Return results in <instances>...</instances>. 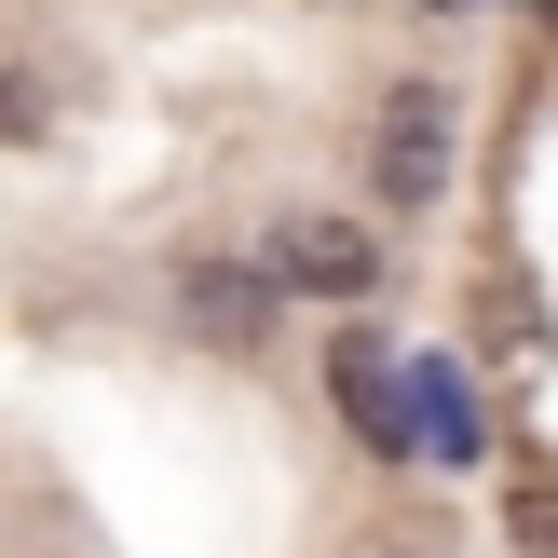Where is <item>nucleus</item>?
<instances>
[{"label": "nucleus", "mask_w": 558, "mask_h": 558, "mask_svg": "<svg viewBox=\"0 0 558 558\" xmlns=\"http://www.w3.org/2000/svg\"><path fill=\"white\" fill-rule=\"evenodd\" d=\"M436 191H450V96L436 82H396V109H381V205L423 218Z\"/></svg>", "instance_id": "nucleus-1"}, {"label": "nucleus", "mask_w": 558, "mask_h": 558, "mask_svg": "<svg viewBox=\"0 0 558 558\" xmlns=\"http://www.w3.org/2000/svg\"><path fill=\"white\" fill-rule=\"evenodd\" d=\"M341 409H354V436H368L381 463H409V450H423V381H409V354L341 341Z\"/></svg>", "instance_id": "nucleus-2"}, {"label": "nucleus", "mask_w": 558, "mask_h": 558, "mask_svg": "<svg viewBox=\"0 0 558 558\" xmlns=\"http://www.w3.org/2000/svg\"><path fill=\"white\" fill-rule=\"evenodd\" d=\"M272 272H287V287H314V300H354L381 272V245L354 232V218H327V205H300L287 232H272Z\"/></svg>", "instance_id": "nucleus-3"}, {"label": "nucleus", "mask_w": 558, "mask_h": 558, "mask_svg": "<svg viewBox=\"0 0 558 558\" xmlns=\"http://www.w3.org/2000/svg\"><path fill=\"white\" fill-rule=\"evenodd\" d=\"M272 287H287V272H259V259H191L178 272V314H191V341H259Z\"/></svg>", "instance_id": "nucleus-4"}, {"label": "nucleus", "mask_w": 558, "mask_h": 558, "mask_svg": "<svg viewBox=\"0 0 558 558\" xmlns=\"http://www.w3.org/2000/svg\"><path fill=\"white\" fill-rule=\"evenodd\" d=\"M409 381H423V450H436V463H477V409H463V368L409 354Z\"/></svg>", "instance_id": "nucleus-5"}, {"label": "nucleus", "mask_w": 558, "mask_h": 558, "mask_svg": "<svg viewBox=\"0 0 558 558\" xmlns=\"http://www.w3.org/2000/svg\"><path fill=\"white\" fill-rule=\"evenodd\" d=\"M518 558H558V477L518 490Z\"/></svg>", "instance_id": "nucleus-6"}, {"label": "nucleus", "mask_w": 558, "mask_h": 558, "mask_svg": "<svg viewBox=\"0 0 558 558\" xmlns=\"http://www.w3.org/2000/svg\"><path fill=\"white\" fill-rule=\"evenodd\" d=\"M423 14H463V0H423Z\"/></svg>", "instance_id": "nucleus-7"}]
</instances>
